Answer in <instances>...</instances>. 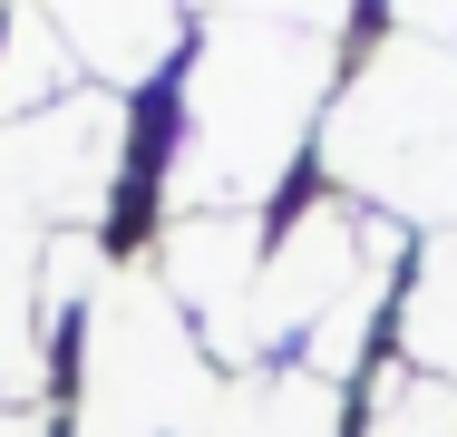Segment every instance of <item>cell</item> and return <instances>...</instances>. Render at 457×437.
Instances as JSON below:
<instances>
[{
	"label": "cell",
	"mask_w": 457,
	"mask_h": 437,
	"mask_svg": "<svg viewBox=\"0 0 457 437\" xmlns=\"http://www.w3.org/2000/svg\"><path fill=\"white\" fill-rule=\"evenodd\" d=\"M379 437H457V399L438 389V379H409L399 408L379 418Z\"/></svg>",
	"instance_id": "5"
},
{
	"label": "cell",
	"mask_w": 457,
	"mask_h": 437,
	"mask_svg": "<svg viewBox=\"0 0 457 437\" xmlns=\"http://www.w3.org/2000/svg\"><path fill=\"white\" fill-rule=\"evenodd\" d=\"M0 20H10V0H0Z\"/></svg>",
	"instance_id": "8"
},
{
	"label": "cell",
	"mask_w": 457,
	"mask_h": 437,
	"mask_svg": "<svg viewBox=\"0 0 457 437\" xmlns=\"http://www.w3.org/2000/svg\"><path fill=\"white\" fill-rule=\"evenodd\" d=\"M321 166L409 224H457V59L419 39L379 49L321 127Z\"/></svg>",
	"instance_id": "2"
},
{
	"label": "cell",
	"mask_w": 457,
	"mask_h": 437,
	"mask_svg": "<svg viewBox=\"0 0 457 437\" xmlns=\"http://www.w3.org/2000/svg\"><path fill=\"white\" fill-rule=\"evenodd\" d=\"M79 437H195L204 369L156 272H117L79 311Z\"/></svg>",
	"instance_id": "3"
},
{
	"label": "cell",
	"mask_w": 457,
	"mask_h": 437,
	"mask_svg": "<svg viewBox=\"0 0 457 437\" xmlns=\"http://www.w3.org/2000/svg\"><path fill=\"white\" fill-rule=\"evenodd\" d=\"M409 29H457V0H399Z\"/></svg>",
	"instance_id": "7"
},
{
	"label": "cell",
	"mask_w": 457,
	"mask_h": 437,
	"mask_svg": "<svg viewBox=\"0 0 457 437\" xmlns=\"http://www.w3.org/2000/svg\"><path fill=\"white\" fill-rule=\"evenodd\" d=\"M321 78H331V49L312 29L214 20L185 49V127L166 156L176 214H244L253 194H273L292 146L312 136Z\"/></svg>",
	"instance_id": "1"
},
{
	"label": "cell",
	"mask_w": 457,
	"mask_h": 437,
	"mask_svg": "<svg viewBox=\"0 0 457 437\" xmlns=\"http://www.w3.org/2000/svg\"><path fill=\"white\" fill-rule=\"evenodd\" d=\"M0 437H59L39 399H0Z\"/></svg>",
	"instance_id": "6"
},
{
	"label": "cell",
	"mask_w": 457,
	"mask_h": 437,
	"mask_svg": "<svg viewBox=\"0 0 457 437\" xmlns=\"http://www.w3.org/2000/svg\"><path fill=\"white\" fill-rule=\"evenodd\" d=\"M409 359H419V379L457 389V234H438V253L409 292Z\"/></svg>",
	"instance_id": "4"
}]
</instances>
